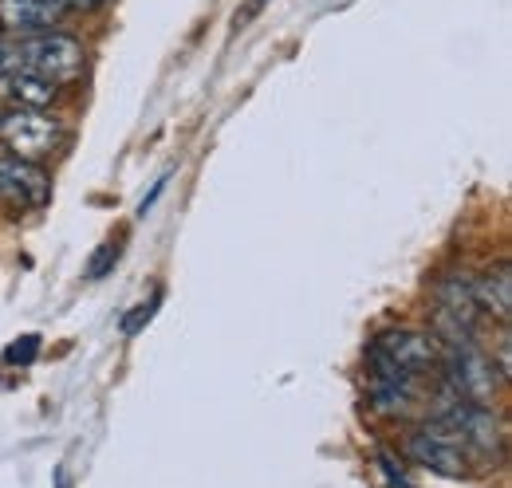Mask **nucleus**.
I'll use <instances>...</instances> for the list:
<instances>
[{"mask_svg":"<svg viewBox=\"0 0 512 488\" xmlns=\"http://www.w3.org/2000/svg\"><path fill=\"white\" fill-rule=\"evenodd\" d=\"M67 4V12H71V8H95V4H103V0H64Z\"/></svg>","mask_w":512,"mask_h":488,"instance_id":"f3484780","label":"nucleus"},{"mask_svg":"<svg viewBox=\"0 0 512 488\" xmlns=\"http://www.w3.org/2000/svg\"><path fill=\"white\" fill-rule=\"evenodd\" d=\"M473 296L481 311H493L501 323H509L512 315V276H509V260H501L497 268H489L477 284H473Z\"/></svg>","mask_w":512,"mask_h":488,"instance_id":"9d476101","label":"nucleus"},{"mask_svg":"<svg viewBox=\"0 0 512 488\" xmlns=\"http://www.w3.org/2000/svg\"><path fill=\"white\" fill-rule=\"evenodd\" d=\"M375 461H379V469H383V473H386V481H390V485H398V488H414V481H410V477L402 473V465H394V457H390L386 449H379V453H375Z\"/></svg>","mask_w":512,"mask_h":488,"instance_id":"9b49d317","label":"nucleus"},{"mask_svg":"<svg viewBox=\"0 0 512 488\" xmlns=\"http://www.w3.org/2000/svg\"><path fill=\"white\" fill-rule=\"evenodd\" d=\"M99 252H103V256H99V260L87 268V276H95V280H99V276H107V268L119 260V248H111V244H107V248H99Z\"/></svg>","mask_w":512,"mask_h":488,"instance_id":"2eb2a0df","label":"nucleus"},{"mask_svg":"<svg viewBox=\"0 0 512 488\" xmlns=\"http://www.w3.org/2000/svg\"><path fill=\"white\" fill-rule=\"evenodd\" d=\"M481 323V307L473 296V280L449 276L438 284V331L446 339H473Z\"/></svg>","mask_w":512,"mask_h":488,"instance_id":"423d86ee","label":"nucleus"},{"mask_svg":"<svg viewBox=\"0 0 512 488\" xmlns=\"http://www.w3.org/2000/svg\"><path fill=\"white\" fill-rule=\"evenodd\" d=\"M56 91H60V83H52V79H44V75H36V71H12V75L4 79V95H8L20 111H44V107L56 99Z\"/></svg>","mask_w":512,"mask_h":488,"instance_id":"1a4fd4ad","label":"nucleus"},{"mask_svg":"<svg viewBox=\"0 0 512 488\" xmlns=\"http://www.w3.org/2000/svg\"><path fill=\"white\" fill-rule=\"evenodd\" d=\"M166 182H170V178H158V185H154V189H150V197H146V201H142V205H138V217H146V209H150V205H154V201H158V197H162V189H166Z\"/></svg>","mask_w":512,"mask_h":488,"instance_id":"dca6fc26","label":"nucleus"},{"mask_svg":"<svg viewBox=\"0 0 512 488\" xmlns=\"http://www.w3.org/2000/svg\"><path fill=\"white\" fill-rule=\"evenodd\" d=\"M0 197L20 209H40L52 197V178L36 162L0 158Z\"/></svg>","mask_w":512,"mask_h":488,"instance_id":"0eeeda50","label":"nucleus"},{"mask_svg":"<svg viewBox=\"0 0 512 488\" xmlns=\"http://www.w3.org/2000/svg\"><path fill=\"white\" fill-rule=\"evenodd\" d=\"M367 366L379 386L414 382L418 374L438 366V335H426L414 327H390L367 347Z\"/></svg>","mask_w":512,"mask_h":488,"instance_id":"f257e3e1","label":"nucleus"},{"mask_svg":"<svg viewBox=\"0 0 512 488\" xmlns=\"http://www.w3.org/2000/svg\"><path fill=\"white\" fill-rule=\"evenodd\" d=\"M406 453H410L422 469L442 473L449 481L469 477V469H473V457L465 453V445H461L449 429L438 426V422H426L422 429H414V433L406 437Z\"/></svg>","mask_w":512,"mask_h":488,"instance_id":"20e7f679","label":"nucleus"},{"mask_svg":"<svg viewBox=\"0 0 512 488\" xmlns=\"http://www.w3.org/2000/svg\"><path fill=\"white\" fill-rule=\"evenodd\" d=\"M67 16L64 0H0V28L8 36H32Z\"/></svg>","mask_w":512,"mask_h":488,"instance_id":"6e6552de","label":"nucleus"},{"mask_svg":"<svg viewBox=\"0 0 512 488\" xmlns=\"http://www.w3.org/2000/svg\"><path fill=\"white\" fill-rule=\"evenodd\" d=\"M0 119H4V107H0Z\"/></svg>","mask_w":512,"mask_h":488,"instance_id":"a211bd4d","label":"nucleus"},{"mask_svg":"<svg viewBox=\"0 0 512 488\" xmlns=\"http://www.w3.org/2000/svg\"><path fill=\"white\" fill-rule=\"evenodd\" d=\"M438 363L453 398L477 406H489L497 398V366L473 339H438Z\"/></svg>","mask_w":512,"mask_h":488,"instance_id":"f03ea898","label":"nucleus"},{"mask_svg":"<svg viewBox=\"0 0 512 488\" xmlns=\"http://www.w3.org/2000/svg\"><path fill=\"white\" fill-rule=\"evenodd\" d=\"M36 335H24V339H16L12 343V351H8V363H32V355H36Z\"/></svg>","mask_w":512,"mask_h":488,"instance_id":"f8f14e48","label":"nucleus"},{"mask_svg":"<svg viewBox=\"0 0 512 488\" xmlns=\"http://www.w3.org/2000/svg\"><path fill=\"white\" fill-rule=\"evenodd\" d=\"M154 307H158V296H154L150 304L134 307V311H130V319H127V323H123V331H127V335H134V331H138V327H142V323H146V319L154 315Z\"/></svg>","mask_w":512,"mask_h":488,"instance_id":"ddd939ff","label":"nucleus"},{"mask_svg":"<svg viewBox=\"0 0 512 488\" xmlns=\"http://www.w3.org/2000/svg\"><path fill=\"white\" fill-rule=\"evenodd\" d=\"M24 40V71H36L52 83H67L83 71V48L60 36V32H44V36H20Z\"/></svg>","mask_w":512,"mask_h":488,"instance_id":"39448f33","label":"nucleus"},{"mask_svg":"<svg viewBox=\"0 0 512 488\" xmlns=\"http://www.w3.org/2000/svg\"><path fill=\"white\" fill-rule=\"evenodd\" d=\"M268 8V0H245V8L233 16V28H245V24H253L256 16Z\"/></svg>","mask_w":512,"mask_h":488,"instance_id":"4468645a","label":"nucleus"},{"mask_svg":"<svg viewBox=\"0 0 512 488\" xmlns=\"http://www.w3.org/2000/svg\"><path fill=\"white\" fill-rule=\"evenodd\" d=\"M0 142L20 162H40L64 142V122L48 119L40 111H4L0 119Z\"/></svg>","mask_w":512,"mask_h":488,"instance_id":"7ed1b4c3","label":"nucleus"}]
</instances>
